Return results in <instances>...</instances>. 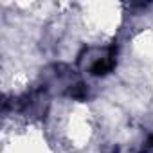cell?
<instances>
[{
  "label": "cell",
  "instance_id": "cell-2",
  "mask_svg": "<svg viewBox=\"0 0 153 153\" xmlns=\"http://www.w3.org/2000/svg\"><path fill=\"white\" fill-rule=\"evenodd\" d=\"M70 96L74 97V99H83L85 96H87V88H85V85H76L74 88H70Z\"/></svg>",
  "mask_w": 153,
  "mask_h": 153
},
{
  "label": "cell",
  "instance_id": "cell-3",
  "mask_svg": "<svg viewBox=\"0 0 153 153\" xmlns=\"http://www.w3.org/2000/svg\"><path fill=\"white\" fill-rule=\"evenodd\" d=\"M151 151H153V135H149V137H148L146 146L142 148V153H151Z\"/></svg>",
  "mask_w": 153,
  "mask_h": 153
},
{
  "label": "cell",
  "instance_id": "cell-1",
  "mask_svg": "<svg viewBox=\"0 0 153 153\" xmlns=\"http://www.w3.org/2000/svg\"><path fill=\"white\" fill-rule=\"evenodd\" d=\"M115 54H117V45H112L108 49V54L92 65L90 68L92 76H106L108 72H112V68L115 67Z\"/></svg>",
  "mask_w": 153,
  "mask_h": 153
}]
</instances>
